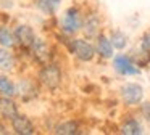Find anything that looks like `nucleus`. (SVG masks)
I'll list each match as a JSON object with an SVG mask.
<instances>
[{
    "label": "nucleus",
    "instance_id": "obj_1",
    "mask_svg": "<svg viewBox=\"0 0 150 135\" xmlns=\"http://www.w3.org/2000/svg\"><path fill=\"white\" fill-rule=\"evenodd\" d=\"M84 21V10L79 5H71L63 11V15L58 19V29L66 37H74L82 29Z\"/></svg>",
    "mask_w": 150,
    "mask_h": 135
},
{
    "label": "nucleus",
    "instance_id": "obj_2",
    "mask_svg": "<svg viewBox=\"0 0 150 135\" xmlns=\"http://www.w3.org/2000/svg\"><path fill=\"white\" fill-rule=\"evenodd\" d=\"M37 82L40 87H44L49 92H57L60 90L63 84V69L58 63H45L40 66L39 72H37Z\"/></svg>",
    "mask_w": 150,
    "mask_h": 135
},
{
    "label": "nucleus",
    "instance_id": "obj_3",
    "mask_svg": "<svg viewBox=\"0 0 150 135\" xmlns=\"http://www.w3.org/2000/svg\"><path fill=\"white\" fill-rule=\"evenodd\" d=\"M65 47L68 48V51L81 63H91L94 61L95 48L94 42H91V39L86 37H66V40H63Z\"/></svg>",
    "mask_w": 150,
    "mask_h": 135
},
{
    "label": "nucleus",
    "instance_id": "obj_4",
    "mask_svg": "<svg viewBox=\"0 0 150 135\" xmlns=\"http://www.w3.org/2000/svg\"><path fill=\"white\" fill-rule=\"evenodd\" d=\"M118 96L126 108H137V105L145 98V90L137 82H124L118 89Z\"/></svg>",
    "mask_w": 150,
    "mask_h": 135
},
{
    "label": "nucleus",
    "instance_id": "obj_5",
    "mask_svg": "<svg viewBox=\"0 0 150 135\" xmlns=\"http://www.w3.org/2000/svg\"><path fill=\"white\" fill-rule=\"evenodd\" d=\"M110 61L113 71L121 77H134L142 74V69L131 60V56L127 53H115Z\"/></svg>",
    "mask_w": 150,
    "mask_h": 135
},
{
    "label": "nucleus",
    "instance_id": "obj_6",
    "mask_svg": "<svg viewBox=\"0 0 150 135\" xmlns=\"http://www.w3.org/2000/svg\"><path fill=\"white\" fill-rule=\"evenodd\" d=\"M28 53H29V56L33 58V61H36L39 66L53 61V48H52V45L42 37L34 39V42H33V45L29 47Z\"/></svg>",
    "mask_w": 150,
    "mask_h": 135
},
{
    "label": "nucleus",
    "instance_id": "obj_7",
    "mask_svg": "<svg viewBox=\"0 0 150 135\" xmlns=\"http://www.w3.org/2000/svg\"><path fill=\"white\" fill-rule=\"evenodd\" d=\"M103 31V18L98 13L97 8H92L84 13V21H82V29L81 32L84 34L86 39H94Z\"/></svg>",
    "mask_w": 150,
    "mask_h": 135
},
{
    "label": "nucleus",
    "instance_id": "obj_8",
    "mask_svg": "<svg viewBox=\"0 0 150 135\" xmlns=\"http://www.w3.org/2000/svg\"><path fill=\"white\" fill-rule=\"evenodd\" d=\"M39 90H40L39 82L34 79H29V77H23L16 82V95L24 103L36 100L39 96Z\"/></svg>",
    "mask_w": 150,
    "mask_h": 135
},
{
    "label": "nucleus",
    "instance_id": "obj_9",
    "mask_svg": "<svg viewBox=\"0 0 150 135\" xmlns=\"http://www.w3.org/2000/svg\"><path fill=\"white\" fill-rule=\"evenodd\" d=\"M13 35H15V44H16L23 51L29 50V47L33 45L34 39L37 37L34 27L29 24H18L16 27L13 29Z\"/></svg>",
    "mask_w": 150,
    "mask_h": 135
},
{
    "label": "nucleus",
    "instance_id": "obj_10",
    "mask_svg": "<svg viewBox=\"0 0 150 135\" xmlns=\"http://www.w3.org/2000/svg\"><path fill=\"white\" fill-rule=\"evenodd\" d=\"M94 48H95V55H97L100 60H105V61H108V60H111L113 58V55H115V48H113V45H111V42H110V39H108V35H107V32H103L102 31L98 35H95L94 39Z\"/></svg>",
    "mask_w": 150,
    "mask_h": 135
},
{
    "label": "nucleus",
    "instance_id": "obj_11",
    "mask_svg": "<svg viewBox=\"0 0 150 135\" xmlns=\"http://www.w3.org/2000/svg\"><path fill=\"white\" fill-rule=\"evenodd\" d=\"M11 130L16 135H34L36 134V125H34L33 119L28 117L26 114L18 112L13 119L10 121Z\"/></svg>",
    "mask_w": 150,
    "mask_h": 135
},
{
    "label": "nucleus",
    "instance_id": "obj_12",
    "mask_svg": "<svg viewBox=\"0 0 150 135\" xmlns=\"http://www.w3.org/2000/svg\"><path fill=\"white\" fill-rule=\"evenodd\" d=\"M118 130L123 135H142L144 132H145V129H144L142 122H140L136 116L127 114V116H124V119L120 122Z\"/></svg>",
    "mask_w": 150,
    "mask_h": 135
},
{
    "label": "nucleus",
    "instance_id": "obj_13",
    "mask_svg": "<svg viewBox=\"0 0 150 135\" xmlns=\"http://www.w3.org/2000/svg\"><path fill=\"white\" fill-rule=\"evenodd\" d=\"M18 112H20V108L13 96H0V119L2 121H11Z\"/></svg>",
    "mask_w": 150,
    "mask_h": 135
},
{
    "label": "nucleus",
    "instance_id": "obj_14",
    "mask_svg": "<svg viewBox=\"0 0 150 135\" xmlns=\"http://www.w3.org/2000/svg\"><path fill=\"white\" fill-rule=\"evenodd\" d=\"M107 35H108V39H110V42H111L115 50L124 51L129 47V35H127V32H124L123 29L113 27L107 32Z\"/></svg>",
    "mask_w": 150,
    "mask_h": 135
},
{
    "label": "nucleus",
    "instance_id": "obj_15",
    "mask_svg": "<svg viewBox=\"0 0 150 135\" xmlns=\"http://www.w3.org/2000/svg\"><path fill=\"white\" fill-rule=\"evenodd\" d=\"M16 68V56L11 48L0 47V71L2 72H11Z\"/></svg>",
    "mask_w": 150,
    "mask_h": 135
},
{
    "label": "nucleus",
    "instance_id": "obj_16",
    "mask_svg": "<svg viewBox=\"0 0 150 135\" xmlns=\"http://www.w3.org/2000/svg\"><path fill=\"white\" fill-rule=\"evenodd\" d=\"M131 56V60L134 61V63L137 64V66L140 68V69H144V68H149L150 66V51L145 50V48H142L140 45H137V47H132L131 48V51L127 53Z\"/></svg>",
    "mask_w": 150,
    "mask_h": 135
},
{
    "label": "nucleus",
    "instance_id": "obj_17",
    "mask_svg": "<svg viewBox=\"0 0 150 135\" xmlns=\"http://www.w3.org/2000/svg\"><path fill=\"white\" fill-rule=\"evenodd\" d=\"M53 132L57 135H76L81 132V124L76 119H68V121H63L58 125H55Z\"/></svg>",
    "mask_w": 150,
    "mask_h": 135
},
{
    "label": "nucleus",
    "instance_id": "obj_18",
    "mask_svg": "<svg viewBox=\"0 0 150 135\" xmlns=\"http://www.w3.org/2000/svg\"><path fill=\"white\" fill-rule=\"evenodd\" d=\"M36 8L45 16H55L62 6V0H34Z\"/></svg>",
    "mask_w": 150,
    "mask_h": 135
},
{
    "label": "nucleus",
    "instance_id": "obj_19",
    "mask_svg": "<svg viewBox=\"0 0 150 135\" xmlns=\"http://www.w3.org/2000/svg\"><path fill=\"white\" fill-rule=\"evenodd\" d=\"M0 96H16V84L7 74H0Z\"/></svg>",
    "mask_w": 150,
    "mask_h": 135
},
{
    "label": "nucleus",
    "instance_id": "obj_20",
    "mask_svg": "<svg viewBox=\"0 0 150 135\" xmlns=\"http://www.w3.org/2000/svg\"><path fill=\"white\" fill-rule=\"evenodd\" d=\"M0 47H5V48L16 47L13 31L8 26H0Z\"/></svg>",
    "mask_w": 150,
    "mask_h": 135
},
{
    "label": "nucleus",
    "instance_id": "obj_21",
    "mask_svg": "<svg viewBox=\"0 0 150 135\" xmlns=\"http://www.w3.org/2000/svg\"><path fill=\"white\" fill-rule=\"evenodd\" d=\"M137 109H139L140 117L150 124V100H142V101L137 105Z\"/></svg>",
    "mask_w": 150,
    "mask_h": 135
},
{
    "label": "nucleus",
    "instance_id": "obj_22",
    "mask_svg": "<svg viewBox=\"0 0 150 135\" xmlns=\"http://www.w3.org/2000/svg\"><path fill=\"white\" fill-rule=\"evenodd\" d=\"M139 45L142 48H145V50L150 51V29H147V31L142 34V37H140V40H139Z\"/></svg>",
    "mask_w": 150,
    "mask_h": 135
},
{
    "label": "nucleus",
    "instance_id": "obj_23",
    "mask_svg": "<svg viewBox=\"0 0 150 135\" xmlns=\"http://www.w3.org/2000/svg\"><path fill=\"white\" fill-rule=\"evenodd\" d=\"M7 134H8L7 125L4 124V121H0V135H7Z\"/></svg>",
    "mask_w": 150,
    "mask_h": 135
}]
</instances>
